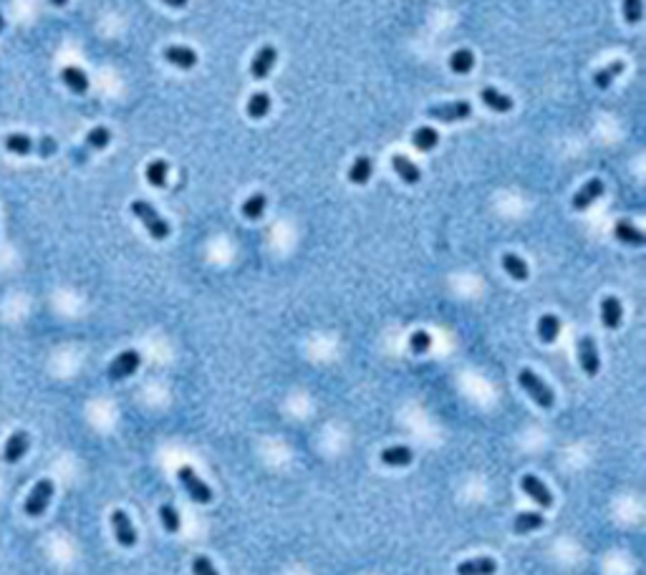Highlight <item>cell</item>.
<instances>
[{
  "mask_svg": "<svg viewBox=\"0 0 646 575\" xmlns=\"http://www.w3.org/2000/svg\"><path fill=\"white\" fill-rule=\"evenodd\" d=\"M131 212L136 214V220H142V225L147 227V233L155 240H167L169 238V225L167 220L157 212L155 207L144 200H134L131 202Z\"/></svg>",
  "mask_w": 646,
  "mask_h": 575,
  "instance_id": "1",
  "label": "cell"
},
{
  "mask_svg": "<svg viewBox=\"0 0 646 575\" xmlns=\"http://www.w3.org/2000/svg\"><path fill=\"white\" fill-rule=\"evenodd\" d=\"M517 381H520V386L525 388V394H530V399L536 401L538 407L553 409V404H556V396H553L550 386L543 381V379H540V376L536 374V371L523 369L520 374H517Z\"/></svg>",
  "mask_w": 646,
  "mask_h": 575,
  "instance_id": "2",
  "label": "cell"
},
{
  "mask_svg": "<svg viewBox=\"0 0 646 575\" xmlns=\"http://www.w3.org/2000/svg\"><path fill=\"white\" fill-rule=\"evenodd\" d=\"M177 479H180V485L187 490V495L194 502H200V504L213 502V490L194 474L192 467H180V470H177Z\"/></svg>",
  "mask_w": 646,
  "mask_h": 575,
  "instance_id": "3",
  "label": "cell"
},
{
  "mask_svg": "<svg viewBox=\"0 0 646 575\" xmlns=\"http://www.w3.org/2000/svg\"><path fill=\"white\" fill-rule=\"evenodd\" d=\"M53 482L51 479H41V482H36V487L31 490V495H28L26 500V515L31 517H41L45 512V507H48V502H51L53 497Z\"/></svg>",
  "mask_w": 646,
  "mask_h": 575,
  "instance_id": "4",
  "label": "cell"
},
{
  "mask_svg": "<svg viewBox=\"0 0 646 575\" xmlns=\"http://www.w3.org/2000/svg\"><path fill=\"white\" fill-rule=\"evenodd\" d=\"M472 114V103L470 101H450V103H437V106H429V117L437 119L442 124H452V122H462Z\"/></svg>",
  "mask_w": 646,
  "mask_h": 575,
  "instance_id": "5",
  "label": "cell"
},
{
  "mask_svg": "<svg viewBox=\"0 0 646 575\" xmlns=\"http://www.w3.org/2000/svg\"><path fill=\"white\" fill-rule=\"evenodd\" d=\"M139 363H142L139 351H134V349L122 351V354L109 363V371H106V374H109L111 381H122V379H127V376H131L139 369Z\"/></svg>",
  "mask_w": 646,
  "mask_h": 575,
  "instance_id": "6",
  "label": "cell"
},
{
  "mask_svg": "<svg viewBox=\"0 0 646 575\" xmlns=\"http://www.w3.org/2000/svg\"><path fill=\"white\" fill-rule=\"evenodd\" d=\"M578 363L586 376H596L601 369V358H598V349H596V341L591 336H581L578 338Z\"/></svg>",
  "mask_w": 646,
  "mask_h": 575,
  "instance_id": "7",
  "label": "cell"
},
{
  "mask_svg": "<svg viewBox=\"0 0 646 575\" xmlns=\"http://www.w3.org/2000/svg\"><path fill=\"white\" fill-rule=\"evenodd\" d=\"M111 527H114V535H117V543L122 548H134L136 545V530L131 525L129 515L124 510H114L111 512Z\"/></svg>",
  "mask_w": 646,
  "mask_h": 575,
  "instance_id": "8",
  "label": "cell"
},
{
  "mask_svg": "<svg viewBox=\"0 0 646 575\" xmlns=\"http://www.w3.org/2000/svg\"><path fill=\"white\" fill-rule=\"evenodd\" d=\"M275 61H278V51H275V45H263V48L255 53V59L250 61V76L255 78V81L268 78V73L273 71Z\"/></svg>",
  "mask_w": 646,
  "mask_h": 575,
  "instance_id": "9",
  "label": "cell"
},
{
  "mask_svg": "<svg viewBox=\"0 0 646 575\" xmlns=\"http://www.w3.org/2000/svg\"><path fill=\"white\" fill-rule=\"evenodd\" d=\"M520 487H523L525 495H528L533 502H538L540 507H545V510L553 504V495H550V490L545 487V482H540V479L536 477V474H525V477L520 479Z\"/></svg>",
  "mask_w": 646,
  "mask_h": 575,
  "instance_id": "10",
  "label": "cell"
},
{
  "mask_svg": "<svg viewBox=\"0 0 646 575\" xmlns=\"http://www.w3.org/2000/svg\"><path fill=\"white\" fill-rule=\"evenodd\" d=\"M603 180H598V177H594V180H588L586 184H583L578 192L573 194V210H578V212H583L586 207L594 205L598 197L603 194Z\"/></svg>",
  "mask_w": 646,
  "mask_h": 575,
  "instance_id": "11",
  "label": "cell"
},
{
  "mask_svg": "<svg viewBox=\"0 0 646 575\" xmlns=\"http://www.w3.org/2000/svg\"><path fill=\"white\" fill-rule=\"evenodd\" d=\"M28 444H31V437H28V432H23V429H18V432L10 434V439L6 442V449H3V459L6 462H20L23 459V454L28 452Z\"/></svg>",
  "mask_w": 646,
  "mask_h": 575,
  "instance_id": "12",
  "label": "cell"
},
{
  "mask_svg": "<svg viewBox=\"0 0 646 575\" xmlns=\"http://www.w3.org/2000/svg\"><path fill=\"white\" fill-rule=\"evenodd\" d=\"M164 59L172 66H177V68H182V71L197 66V53L192 48H187V45H167L164 48Z\"/></svg>",
  "mask_w": 646,
  "mask_h": 575,
  "instance_id": "13",
  "label": "cell"
},
{
  "mask_svg": "<svg viewBox=\"0 0 646 575\" xmlns=\"http://www.w3.org/2000/svg\"><path fill=\"white\" fill-rule=\"evenodd\" d=\"M621 318H624V305L616 296H606L601 300V323L606 328L616 330L621 326Z\"/></svg>",
  "mask_w": 646,
  "mask_h": 575,
  "instance_id": "14",
  "label": "cell"
},
{
  "mask_svg": "<svg viewBox=\"0 0 646 575\" xmlns=\"http://www.w3.org/2000/svg\"><path fill=\"white\" fill-rule=\"evenodd\" d=\"M498 573V562L492 558H472L457 565V575H495Z\"/></svg>",
  "mask_w": 646,
  "mask_h": 575,
  "instance_id": "15",
  "label": "cell"
},
{
  "mask_svg": "<svg viewBox=\"0 0 646 575\" xmlns=\"http://www.w3.org/2000/svg\"><path fill=\"white\" fill-rule=\"evenodd\" d=\"M392 167H394V172L399 175V180H404L407 184H417V182L422 180V169L404 154L392 157Z\"/></svg>",
  "mask_w": 646,
  "mask_h": 575,
  "instance_id": "16",
  "label": "cell"
},
{
  "mask_svg": "<svg viewBox=\"0 0 646 575\" xmlns=\"http://www.w3.org/2000/svg\"><path fill=\"white\" fill-rule=\"evenodd\" d=\"M480 99H482V103L487 109L498 111V114H505V111L512 109V99L508 96V94H500V91L492 89V86H484V89L480 91Z\"/></svg>",
  "mask_w": 646,
  "mask_h": 575,
  "instance_id": "17",
  "label": "cell"
},
{
  "mask_svg": "<svg viewBox=\"0 0 646 575\" xmlns=\"http://www.w3.org/2000/svg\"><path fill=\"white\" fill-rule=\"evenodd\" d=\"M614 235H616V240H619V242H624V245L641 247V245H644V242H646V235L641 233L639 227H633L631 222H626V220L616 222V227H614Z\"/></svg>",
  "mask_w": 646,
  "mask_h": 575,
  "instance_id": "18",
  "label": "cell"
},
{
  "mask_svg": "<svg viewBox=\"0 0 646 575\" xmlns=\"http://www.w3.org/2000/svg\"><path fill=\"white\" fill-rule=\"evenodd\" d=\"M545 525V517L540 515V512H520V515H515V520H512V530L517 532V535H528V532L533 530H540Z\"/></svg>",
  "mask_w": 646,
  "mask_h": 575,
  "instance_id": "19",
  "label": "cell"
},
{
  "mask_svg": "<svg viewBox=\"0 0 646 575\" xmlns=\"http://www.w3.org/2000/svg\"><path fill=\"white\" fill-rule=\"evenodd\" d=\"M61 78H64V84L69 86L73 94H86V91H89V78H86V73L81 71V68H76V66H66L64 71H61Z\"/></svg>",
  "mask_w": 646,
  "mask_h": 575,
  "instance_id": "20",
  "label": "cell"
},
{
  "mask_svg": "<svg viewBox=\"0 0 646 575\" xmlns=\"http://www.w3.org/2000/svg\"><path fill=\"white\" fill-rule=\"evenodd\" d=\"M503 268H505V272H508L512 280H528L530 278L528 263H525L523 258H517L515 252H505V255H503Z\"/></svg>",
  "mask_w": 646,
  "mask_h": 575,
  "instance_id": "21",
  "label": "cell"
},
{
  "mask_svg": "<svg viewBox=\"0 0 646 575\" xmlns=\"http://www.w3.org/2000/svg\"><path fill=\"white\" fill-rule=\"evenodd\" d=\"M558 333H561V318L553 316V313L540 316V321H538V336H540V341L553 343L558 338Z\"/></svg>",
  "mask_w": 646,
  "mask_h": 575,
  "instance_id": "22",
  "label": "cell"
},
{
  "mask_svg": "<svg viewBox=\"0 0 646 575\" xmlns=\"http://www.w3.org/2000/svg\"><path fill=\"white\" fill-rule=\"evenodd\" d=\"M414 459L409 446H387L382 452V462L387 467H407Z\"/></svg>",
  "mask_w": 646,
  "mask_h": 575,
  "instance_id": "23",
  "label": "cell"
},
{
  "mask_svg": "<svg viewBox=\"0 0 646 575\" xmlns=\"http://www.w3.org/2000/svg\"><path fill=\"white\" fill-rule=\"evenodd\" d=\"M371 172H374V162H371L368 157H356L354 164H351V169H349V180L354 182V184H366V182L371 180Z\"/></svg>",
  "mask_w": 646,
  "mask_h": 575,
  "instance_id": "24",
  "label": "cell"
},
{
  "mask_svg": "<svg viewBox=\"0 0 646 575\" xmlns=\"http://www.w3.org/2000/svg\"><path fill=\"white\" fill-rule=\"evenodd\" d=\"M412 142L419 152H432V149L440 144V134H437V129H432V126H419V129L412 134Z\"/></svg>",
  "mask_w": 646,
  "mask_h": 575,
  "instance_id": "25",
  "label": "cell"
},
{
  "mask_svg": "<svg viewBox=\"0 0 646 575\" xmlns=\"http://www.w3.org/2000/svg\"><path fill=\"white\" fill-rule=\"evenodd\" d=\"M624 68H626L624 61H611L606 68H601V71L594 73V84L598 86V89H608V86L614 84V78L624 73Z\"/></svg>",
  "mask_w": 646,
  "mask_h": 575,
  "instance_id": "26",
  "label": "cell"
},
{
  "mask_svg": "<svg viewBox=\"0 0 646 575\" xmlns=\"http://www.w3.org/2000/svg\"><path fill=\"white\" fill-rule=\"evenodd\" d=\"M6 149L8 152H13V154H33L36 152V142H33L28 134H8L6 136Z\"/></svg>",
  "mask_w": 646,
  "mask_h": 575,
  "instance_id": "27",
  "label": "cell"
},
{
  "mask_svg": "<svg viewBox=\"0 0 646 575\" xmlns=\"http://www.w3.org/2000/svg\"><path fill=\"white\" fill-rule=\"evenodd\" d=\"M472 66H475V56L470 48H459L450 56V71L452 73H470Z\"/></svg>",
  "mask_w": 646,
  "mask_h": 575,
  "instance_id": "28",
  "label": "cell"
},
{
  "mask_svg": "<svg viewBox=\"0 0 646 575\" xmlns=\"http://www.w3.org/2000/svg\"><path fill=\"white\" fill-rule=\"evenodd\" d=\"M268 111H271V96H268L265 91L252 94L250 101H247V117H250V119H263V117H268Z\"/></svg>",
  "mask_w": 646,
  "mask_h": 575,
  "instance_id": "29",
  "label": "cell"
},
{
  "mask_svg": "<svg viewBox=\"0 0 646 575\" xmlns=\"http://www.w3.org/2000/svg\"><path fill=\"white\" fill-rule=\"evenodd\" d=\"M167 172L169 164L164 159H155V162L147 164V182L152 187H164L167 184Z\"/></svg>",
  "mask_w": 646,
  "mask_h": 575,
  "instance_id": "30",
  "label": "cell"
},
{
  "mask_svg": "<svg viewBox=\"0 0 646 575\" xmlns=\"http://www.w3.org/2000/svg\"><path fill=\"white\" fill-rule=\"evenodd\" d=\"M265 207H268V197L265 194H252V197H247L245 205H243V214H245L247 220H258V217H263Z\"/></svg>",
  "mask_w": 646,
  "mask_h": 575,
  "instance_id": "31",
  "label": "cell"
},
{
  "mask_svg": "<svg viewBox=\"0 0 646 575\" xmlns=\"http://www.w3.org/2000/svg\"><path fill=\"white\" fill-rule=\"evenodd\" d=\"M159 520H162V527H164L167 532H172V535H175V532H180V525L182 523H180V512L175 510V504H169V502L162 504V507H159Z\"/></svg>",
  "mask_w": 646,
  "mask_h": 575,
  "instance_id": "32",
  "label": "cell"
},
{
  "mask_svg": "<svg viewBox=\"0 0 646 575\" xmlns=\"http://www.w3.org/2000/svg\"><path fill=\"white\" fill-rule=\"evenodd\" d=\"M111 142V131L106 126H94V129L86 134V147L91 149H103Z\"/></svg>",
  "mask_w": 646,
  "mask_h": 575,
  "instance_id": "33",
  "label": "cell"
},
{
  "mask_svg": "<svg viewBox=\"0 0 646 575\" xmlns=\"http://www.w3.org/2000/svg\"><path fill=\"white\" fill-rule=\"evenodd\" d=\"M429 346H432V336H429L426 330H414L412 338H409V349H412V354H426Z\"/></svg>",
  "mask_w": 646,
  "mask_h": 575,
  "instance_id": "34",
  "label": "cell"
},
{
  "mask_svg": "<svg viewBox=\"0 0 646 575\" xmlns=\"http://www.w3.org/2000/svg\"><path fill=\"white\" fill-rule=\"evenodd\" d=\"M644 15V3L641 0H624V18L629 23H639Z\"/></svg>",
  "mask_w": 646,
  "mask_h": 575,
  "instance_id": "35",
  "label": "cell"
},
{
  "mask_svg": "<svg viewBox=\"0 0 646 575\" xmlns=\"http://www.w3.org/2000/svg\"><path fill=\"white\" fill-rule=\"evenodd\" d=\"M192 573L194 575H220L217 570H215L213 560H210V558H205V555H197L192 560Z\"/></svg>",
  "mask_w": 646,
  "mask_h": 575,
  "instance_id": "36",
  "label": "cell"
},
{
  "mask_svg": "<svg viewBox=\"0 0 646 575\" xmlns=\"http://www.w3.org/2000/svg\"><path fill=\"white\" fill-rule=\"evenodd\" d=\"M56 139H51V136H43L41 142H36V152H38L41 157H51L53 152H56Z\"/></svg>",
  "mask_w": 646,
  "mask_h": 575,
  "instance_id": "37",
  "label": "cell"
},
{
  "mask_svg": "<svg viewBox=\"0 0 646 575\" xmlns=\"http://www.w3.org/2000/svg\"><path fill=\"white\" fill-rule=\"evenodd\" d=\"M164 6H169V8H185L189 3V0H162Z\"/></svg>",
  "mask_w": 646,
  "mask_h": 575,
  "instance_id": "38",
  "label": "cell"
},
{
  "mask_svg": "<svg viewBox=\"0 0 646 575\" xmlns=\"http://www.w3.org/2000/svg\"><path fill=\"white\" fill-rule=\"evenodd\" d=\"M51 3H53V6H59V8H61V6H66L69 0H51Z\"/></svg>",
  "mask_w": 646,
  "mask_h": 575,
  "instance_id": "39",
  "label": "cell"
},
{
  "mask_svg": "<svg viewBox=\"0 0 646 575\" xmlns=\"http://www.w3.org/2000/svg\"><path fill=\"white\" fill-rule=\"evenodd\" d=\"M3 28H6V18H3V15H0V31H3Z\"/></svg>",
  "mask_w": 646,
  "mask_h": 575,
  "instance_id": "40",
  "label": "cell"
}]
</instances>
